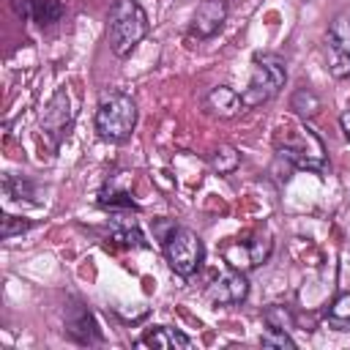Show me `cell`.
Wrapping results in <instances>:
<instances>
[{"mask_svg":"<svg viewBox=\"0 0 350 350\" xmlns=\"http://www.w3.org/2000/svg\"><path fill=\"white\" fill-rule=\"evenodd\" d=\"M241 107H243L241 93H235L232 88H224V85L211 88L205 96V109L216 118H232V115H238Z\"/></svg>","mask_w":350,"mask_h":350,"instance_id":"11","label":"cell"},{"mask_svg":"<svg viewBox=\"0 0 350 350\" xmlns=\"http://www.w3.org/2000/svg\"><path fill=\"white\" fill-rule=\"evenodd\" d=\"M284 79H287L284 63H282L279 57H273V55H260V57L254 60L249 85H246L243 93H241L243 107H260V104L271 101V98L284 88Z\"/></svg>","mask_w":350,"mask_h":350,"instance_id":"3","label":"cell"},{"mask_svg":"<svg viewBox=\"0 0 350 350\" xmlns=\"http://www.w3.org/2000/svg\"><path fill=\"white\" fill-rule=\"evenodd\" d=\"M290 109L298 115V118H314L320 112V98L309 90V88H301L293 93L290 98Z\"/></svg>","mask_w":350,"mask_h":350,"instance_id":"13","label":"cell"},{"mask_svg":"<svg viewBox=\"0 0 350 350\" xmlns=\"http://www.w3.org/2000/svg\"><path fill=\"white\" fill-rule=\"evenodd\" d=\"M249 293V282L243 276V271H230L224 276H219L211 287H208V298L219 306H232V304H241Z\"/></svg>","mask_w":350,"mask_h":350,"instance_id":"7","label":"cell"},{"mask_svg":"<svg viewBox=\"0 0 350 350\" xmlns=\"http://www.w3.org/2000/svg\"><path fill=\"white\" fill-rule=\"evenodd\" d=\"M328 41H331V49L336 52H350V16L339 14L331 27H328Z\"/></svg>","mask_w":350,"mask_h":350,"instance_id":"15","label":"cell"},{"mask_svg":"<svg viewBox=\"0 0 350 350\" xmlns=\"http://www.w3.org/2000/svg\"><path fill=\"white\" fill-rule=\"evenodd\" d=\"M279 156L298 170H312V172L325 170V148L320 137L306 126L293 129L279 139Z\"/></svg>","mask_w":350,"mask_h":350,"instance_id":"4","label":"cell"},{"mask_svg":"<svg viewBox=\"0 0 350 350\" xmlns=\"http://www.w3.org/2000/svg\"><path fill=\"white\" fill-rule=\"evenodd\" d=\"M260 345L262 347H295V342L290 339V334L284 328H268L260 336Z\"/></svg>","mask_w":350,"mask_h":350,"instance_id":"19","label":"cell"},{"mask_svg":"<svg viewBox=\"0 0 350 350\" xmlns=\"http://www.w3.org/2000/svg\"><path fill=\"white\" fill-rule=\"evenodd\" d=\"M63 14H66V5H63L60 0H36L30 19H33V22H38L41 27H49V25L60 22V16H63Z\"/></svg>","mask_w":350,"mask_h":350,"instance_id":"12","label":"cell"},{"mask_svg":"<svg viewBox=\"0 0 350 350\" xmlns=\"http://www.w3.org/2000/svg\"><path fill=\"white\" fill-rule=\"evenodd\" d=\"M238 164H241V156H238V150H235L232 145H219V148L211 153V167H213L219 175L232 172Z\"/></svg>","mask_w":350,"mask_h":350,"instance_id":"16","label":"cell"},{"mask_svg":"<svg viewBox=\"0 0 350 350\" xmlns=\"http://www.w3.org/2000/svg\"><path fill=\"white\" fill-rule=\"evenodd\" d=\"M109 49L118 57H126L145 36H148V16L137 0H115L109 8Z\"/></svg>","mask_w":350,"mask_h":350,"instance_id":"1","label":"cell"},{"mask_svg":"<svg viewBox=\"0 0 350 350\" xmlns=\"http://www.w3.org/2000/svg\"><path fill=\"white\" fill-rule=\"evenodd\" d=\"M30 227L27 219H16V216H3V238H14L16 232H25Z\"/></svg>","mask_w":350,"mask_h":350,"instance_id":"21","label":"cell"},{"mask_svg":"<svg viewBox=\"0 0 350 350\" xmlns=\"http://www.w3.org/2000/svg\"><path fill=\"white\" fill-rule=\"evenodd\" d=\"M339 126H342V131H345V137L350 139V109H345V112L339 115Z\"/></svg>","mask_w":350,"mask_h":350,"instance_id":"22","label":"cell"},{"mask_svg":"<svg viewBox=\"0 0 350 350\" xmlns=\"http://www.w3.org/2000/svg\"><path fill=\"white\" fill-rule=\"evenodd\" d=\"M139 347H153V350H189L191 347V339L175 328H167V325H156L150 328L142 339H139Z\"/></svg>","mask_w":350,"mask_h":350,"instance_id":"10","label":"cell"},{"mask_svg":"<svg viewBox=\"0 0 350 350\" xmlns=\"http://www.w3.org/2000/svg\"><path fill=\"white\" fill-rule=\"evenodd\" d=\"M5 191H8V197H14V200L38 202V200H36V189H33V183H30V180H25V178L8 175V178H5Z\"/></svg>","mask_w":350,"mask_h":350,"instance_id":"17","label":"cell"},{"mask_svg":"<svg viewBox=\"0 0 350 350\" xmlns=\"http://www.w3.org/2000/svg\"><path fill=\"white\" fill-rule=\"evenodd\" d=\"M164 254H167V262L170 268L178 273V276H191L197 273V268L202 265V257H205V246L200 241V235L189 227H175L164 241Z\"/></svg>","mask_w":350,"mask_h":350,"instance_id":"5","label":"cell"},{"mask_svg":"<svg viewBox=\"0 0 350 350\" xmlns=\"http://www.w3.org/2000/svg\"><path fill=\"white\" fill-rule=\"evenodd\" d=\"M328 68H331V74L339 77V79L350 77V52H336V49H331Z\"/></svg>","mask_w":350,"mask_h":350,"instance_id":"20","label":"cell"},{"mask_svg":"<svg viewBox=\"0 0 350 350\" xmlns=\"http://www.w3.org/2000/svg\"><path fill=\"white\" fill-rule=\"evenodd\" d=\"M328 325H334L336 331H347L350 328V293H342L325 312Z\"/></svg>","mask_w":350,"mask_h":350,"instance_id":"14","label":"cell"},{"mask_svg":"<svg viewBox=\"0 0 350 350\" xmlns=\"http://www.w3.org/2000/svg\"><path fill=\"white\" fill-rule=\"evenodd\" d=\"M227 19V3L224 0H205L197 5L194 19H191V33H197L200 38H211L221 30Z\"/></svg>","mask_w":350,"mask_h":350,"instance_id":"8","label":"cell"},{"mask_svg":"<svg viewBox=\"0 0 350 350\" xmlns=\"http://www.w3.org/2000/svg\"><path fill=\"white\" fill-rule=\"evenodd\" d=\"M66 331H68L77 342H82V345H93V342L101 339L98 325H96L90 309L82 306V304H74V306L66 309Z\"/></svg>","mask_w":350,"mask_h":350,"instance_id":"9","label":"cell"},{"mask_svg":"<svg viewBox=\"0 0 350 350\" xmlns=\"http://www.w3.org/2000/svg\"><path fill=\"white\" fill-rule=\"evenodd\" d=\"M68 126H71V104H68V93H66V90H57V93L49 98L46 109L41 112V129L57 142V139L68 131Z\"/></svg>","mask_w":350,"mask_h":350,"instance_id":"6","label":"cell"},{"mask_svg":"<svg viewBox=\"0 0 350 350\" xmlns=\"http://www.w3.org/2000/svg\"><path fill=\"white\" fill-rule=\"evenodd\" d=\"M137 126V104L126 93H109L96 112V131L107 142H123Z\"/></svg>","mask_w":350,"mask_h":350,"instance_id":"2","label":"cell"},{"mask_svg":"<svg viewBox=\"0 0 350 350\" xmlns=\"http://www.w3.org/2000/svg\"><path fill=\"white\" fill-rule=\"evenodd\" d=\"M262 317H265V323H268V328H293V314L284 309V306H279V304H273V306H268L265 312H262Z\"/></svg>","mask_w":350,"mask_h":350,"instance_id":"18","label":"cell"}]
</instances>
